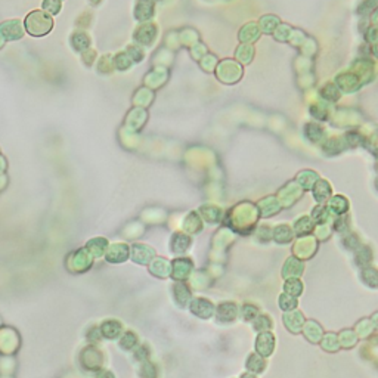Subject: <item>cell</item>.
Segmentation results:
<instances>
[{"instance_id": "cell-1", "label": "cell", "mask_w": 378, "mask_h": 378, "mask_svg": "<svg viewBox=\"0 0 378 378\" xmlns=\"http://www.w3.org/2000/svg\"><path fill=\"white\" fill-rule=\"evenodd\" d=\"M52 27H54L52 18L42 11H34L26 18V28L34 37L48 34L52 30Z\"/></svg>"}, {"instance_id": "cell-2", "label": "cell", "mask_w": 378, "mask_h": 378, "mask_svg": "<svg viewBox=\"0 0 378 378\" xmlns=\"http://www.w3.org/2000/svg\"><path fill=\"white\" fill-rule=\"evenodd\" d=\"M0 33H3V37L6 40H15V39H21L23 37V28H21V23L17 20L12 21H6L0 26Z\"/></svg>"}, {"instance_id": "cell-3", "label": "cell", "mask_w": 378, "mask_h": 378, "mask_svg": "<svg viewBox=\"0 0 378 378\" xmlns=\"http://www.w3.org/2000/svg\"><path fill=\"white\" fill-rule=\"evenodd\" d=\"M154 6L151 0H139V3L136 6V17L139 20H146L152 15Z\"/></svg>"}, {"instance_id": "cell-4", "label": "cell", "mask_w": 378, "mask_h": 378, "mask_svg": "<svg viewBox=\"0 0 378 378\" xmlns=\"http://www.w3.org/2000/svg\"><path fill=\"white\" fill-rule=\"evenodd\" d=\"M89 43H90V40L87 39L86 34H74V37H73V45L76 46L77 51L86 49L89 46Z\"/></svg>"}, {"instance_id": "cell-5", "label": "cell", "mask_w": 378, "mask_h": 378, "mask_svg": "<svg viewBox=\"0 0 378 378\" xmlns=\"http://www.w3.org/2000/svg\"><path fill=\"white\" fill-rule=\"evenodd\" d=\"M43 8H45L46 11H49V14H54V15H55V14L59 12L61 3H59V0H45Z\"/></svg>"}]
</instances>
